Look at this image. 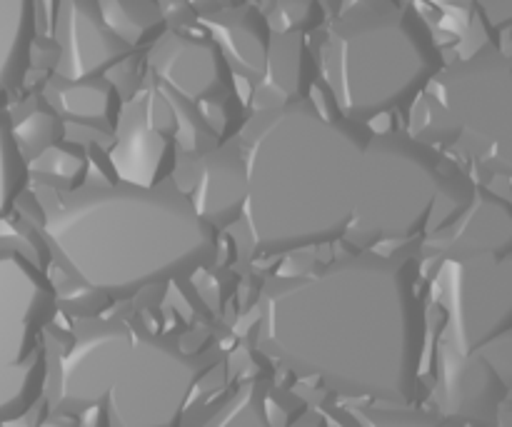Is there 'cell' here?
Masks as SVG:
<instances>
[{
  "label": "cell",
  "mask_w": 512,
  "mask_h": 427,
  "mask_svg": "<svg viewBox=\"0 0 512 427\" xmlns=\"http://www.w3.org/2000/svg\"><path fill=\"white\" fill-rule=\"evenodd\" d=\"M235 148L245 195L228 233L250 260L430 235L453 223L475 193L458 163L408 133H370L305 98L258 110Z\"/></svg>",
  "instance_id": "6da1fadb"
},
{
  "label": "cell",
  "mask_w": 512,
  "mask_h": 427,
  "mask_svg": "<svg viewBox=\"0 0 512 427\" xmlns=\"http://www.w3.org/2000/svg\"><path fill=\"white\" fill-rule=\"evenodd\" d=\"M415 278L413 255L360 250L268 280L255 350L345 403H415L428 350V313Z\"/></svg>",
  "instance_id": "7a4b0ae2"
},
{
  "label": "cell",
  "mask_w": 512,
  "mask_h": 427,
  "mask_svg": "<svg viewBox=\"0 0 512 427\" xmlns=\"http://www.w3.org/2000/svg\"><path fill=\"white\" fill-rule=\"evenodd\" d=\"M40 238L68 278L113 300L195 273L218 250V230L175 183L73 188L45 205Z\"/></svg>",
  "instance_id": "3957f363"
},
{
  "label": "cell",
  "mask_w": 512,
  "mask_h": 427,
  "mask_svg": "<svg viewBox=\"0 0 512 427\" xmlns=\"http://www.w3.org/2000/svg\"><path fill=\"white\" fill-rule=\"evenodd\" d=\"M210 358L125 318L45 333V413L105 427H180Z\"/></svg>",
  "instance_id": "277c9868"
},
{
  "label": "cell",
  "mask_w": 512,
  "mask_h": 427,
  "mask_svg": "<svg viewBox=\"0 0 512 427\" xmlns=\"http://www.w3.org/2000/svg\"><path fill=\"white\" fill-rule=\"evenodd\" d=\"M440 68L428 23L398 0H343L318 50L325 90L350 123L413 103Z\"/></svg>",
  "instance_id": "5b68a950"
},
{
  "label": "cell",
  "mask_w": 512,
  "mask_h": 427,
  "mask_svg": "<svg viewBox=\"0 0 512 427\" xmlns=\"http://www.w3.org/2000/svg\"><path fill=\"white\" fill-rule=\"evenodd\" d=\"M408 135L433 150H458L475 168L508 178L512 168L510 55L485 45L443 65L413 100Z\"/></svg>",
  "instance_id": "8992f818"
},
{
  "label": "cell",
  "mask_w": 512,
  "mask_h": 427,
  "mask_svg": "<svg viewBox=\"0 0 512 427\" xmlns=\"http://www.w3.org/2000/svg\"><path fill=\"white\" fill-rule=\"evenodd\" d=\"M55 288L20 253H0V425L33 413L45 385Z\"/></svg>",
  "instance_id": "52a82bcc"
},
{
  "label": "cell",
  "mask_w": 512,
  "mask_h": 427,
  "mask_svg": "<svg viewBox=\"0 0 512 427\" xmlns=\"http://www.w3.org/2000/svg\"><path fill=\"white\" fill-rule=\"evenodd\" d=\"M440 260L435 283L445 313L440 345L473 353L512 335V253Z\"/></svg>",
  "instance_id": "ba28073f"
},
{
  "label": "cell",
  "mask_w": 512,
  "mask_h": 427,
  "mask_svg": "<svg viewBox=\"0 0 512 427\" xmlns=\"http://www.w3.org/2000/svg\"><path fill=\"white\" fill-rule=\"evenodd\" d=\"M435 413L443 420H463L498 427L500 408L512 388V335L473 353H458L438 343Z\"/></svg>",
  "instance_id": "9c48e42d"
},
{
  "label": "cell",
  "mask_w": 512,
  "mask_h": 427,
  "mask_svg": "<svg viewBox=\"0 0 512 427\" xmlns=\"http://www.w3.org/2000/svg\"><path fill=\"white\" fill-rule=\"evenodd\" d=\"M53 38L58 43L53 78L65 83L105 75L133 53L105 28L95 0H58Z\"/></svg>",
  "instance_id": "30bf717a"
},
{
  "label": "cell",
  "mask_w": 512,
  "mask_h": 427,
  "mask_svg": "<svg viewBox=\"0 0 512 427\" xmlns=\"http://www.w3.org/2000/svg\"><path fill=\"white\" fill-rule=\"evenodd\" d=\"M148 78L158 88L198 105L210 95L228 93L230 68L210 40L165 30L148 50Z\"/></svg>",
  "instance_id": "8fae6325"
},
{
  "label": "cell",
  "mask_w": 512,
  "mask_h": 427,
  "mask_svg": "<svg viewBox=\"0 0 512 427\" xmlns=\"http://www.w3.org/2000/svg\"><path fill=\"white\" fill-rule=\"evenodd\" d=\"M425 255L463 258L480 253H512V208L505 195L475 183L468 208L445 228L425 235Z\"/></svg>",
  "instance_id": "7c38bea8"
},
{
  "label": "cell",
  "mask_w": 512,
  "mask_h": 427,
  "mask_svg": "<svg viewBox=\"0 0 512 427\" xmlns=\"http://www.w3.org/2000/svg\"><path fill=\"white\" fill-rule=\"evenodd\" d=\"M190 175L188 185H178L188 200L193 203L195 213L213 225L215 230H228L238 220L243 208L245 180L243 163L235 145H218L210 153L195 155L185 168Z\"/></svg>",
  "instance_id": "4fadbf2b"
},
{
  "label": "cell",
  "mask_w": 512,
  "mask_h": 427,
  "mask_svg": "<svg viewBox=\"0 0 512 427\" xmlns=\"http://www.w3.org/2000/svg\"><path fill=\"white\" fill-rule=\"evenodd\" d=\"M203 427H330V420L273 380L255 378L240 383Z\"/></svg>",
  "instance_id": "5bb4252c"
},
{
  "label": "cell",
  "mask_w": 512,
  "mask_h": 427,
  "mask_svg": "<svg viewBox=\"0 0 512 427\" xmlns=\"http://www.w3.org/2000/svg\"><path fill=\"white\" fill-rule=\"evenodd\" d=\"M198 18L210 33V43L218 48L230 70H238L250 78H258L263 73L273 35L260 10L233 5V8L213 10Z\"/></svg>",
  "instance_id": "9a60e30c"
},
{
  "label": "cell",
  "mask_w": 512,
  "mask_h": 427,
  "mask_svg": "<svg viewBox=\"0 0 512 427\" xmlns=\"http://www.w3.org/2000/svg\"><path fill=\"white\" fill-rule=\"evenodd\" d=\"M115 130H118V145L113 150V160L120 173L133 175V180H125V183L155 185V175L168 160L173 140L150 130L133 103L118 115Z\"/></svg>",
  "instance_id": "2e32d148"
},
{
  "label": "cell",
  "mask_w": 512,
  "mask_h": 427,
  "mask_svg": "<svg viewBox=\"0 0 512 427\" xmlns=\"http://www.w3.org/2000/svg\"><path fill=\"white\" fill-rule=\"evenodd\" d=\"M43 93V103L60 118H73L78 123L110 125L113 130L118 125V90H115V85L105 75L75 80V83L50 78Z\"/></svg>",
  "instance_id": "e0dca14e"
},
{
  "label": "cell",
  "mask_w": 512,
  "mask_h": 427,
  "mask_svg": "<svg viewBox=\"0 0 512 427\" xmlns=\"http://www.w3.org/2000/svg\"><path fill=\"white\" fill-rule=\"evenodd\" d=\"M303 90V35H273L263 73L255 80L258 110L300 100Z\"/></svg>",
  "instance_id": "ac0fdd59"
},
{
  "label": "cell",
  "mask_w": 512,
  "mask_h": 427,
  "mask_svg": "<svg viewBox=\"0 0 512 427\" xmlns=\"http://www.w3.org/2000/svg\"><path fill=\"white\" fill-rule=\"evenodd\" d=\"M35 30V0H0V88L23 83Z\"/></svg>",
  "instance_id": "d6986e66"
},
{
  "label": "cell",
  "mask_w": 512,
  "mask_h": 427,
  "mask_svg": "<svg viewBox=\"0 0 512 427\" xmlns=\"http://www.w3.org/2000/svg\"><path fill=\"white\" fill-rule=\"evenodd\" d=\"M105 28L130 50L150 45L168 30L158 0H95Z\"/></svg>",
  "instance_id": "ffe728a7"
},
{
  "label": "cell",
  "mask_w": 512,
  "mask_h": 427,
  "mask_svg": "<svg viewBox=\"0 0 512 427\" xmlns=\"http://www.w3.org/2000/svg\"><path fill=\"white\" fill-rule=\"evenodd\" d=\"M10 133H13L15 145L23 153V158H38L40 153L63 140L65 125L60 115H55L45 103H40L23 110L20 118L10 123Z\"/></svg>",
  "instance_id": "44dd1931"
},
{
  "label": "cell",
  "mask_w": 512,
  "mask_h": 427,
  "mask_svg": "<svg viewBox=\"0 0 512 427\" xmlns=\"http://www.w3.org/2000/svg\"><path fill=\"white\" fill-rule=\"evenodd\" d=\"M345 410L358 427H443V418L430 410L410 405L348 403Z\"/></svg>",
  "instance_id": "7402d4cb"
},
{
  "label": "cell",
  "mask_w": 512,
  "mask_h": 427,
  "mask_svg": "<svg viewBox=\"0 0 512 427\" xmlns=\"http://www.w3.org/2000/svg\"><path fill=\"white\" fill-rule=\"evenodd\" d=\"M28 183V163L15 145L8 120L0 118V218L10 213Z\"/></svg>",
  "instance_id": "603a6c76"
},
{
  "label": "cell",
  "mask_w": 512,
  "mask_h": 427,
  "mask_svg": "<svg viewBox=\"0 0 512 427\" xmlns=\"http://www.w3.org/2000/svg\"><path fill=\"white\" fill-rule=\"evenodd\" d=\"M270 35H305L318 28L323 20V8L315 0H270L268 13L263 15Z\"/></svg>",
  "instance_id": "cb8c5ba5"
},
{
  "label": "cell",
  "mask_w": 512,
  "mask_h": 427,
  "mask_svg": "<svg viewBox=\"0 0 512 427\" xmlns=\"http://www.w3.org/2000/svg\"><path fill=\"white\" fill-rule=\"evenodd\" d=\"M85 168H88V163H85L83 155L70 148H63L60 143L40 153L38 158H33V165H30V170H35V173L48 175V178H55L58 183L65 185L75 183L85 173Z\"/></svg>",
  "instance_id": "d4e9b609"
},
{
  "label": "cell",
  "mask_w": 512,
  "mask_h": 427,
  "mask_svg": "<svg viewBox=\"0 0 512 427\" xmlns=\"http://www.w3.org/2000/svg\"><path fill=\"white\" fill-rule=\"evenodd\" d=\"M475 8H480V13L485 15L493 28H503L510 23L512 15V0H470Z\"/></svg>",
  "instance_id": "484cf974"
},
{
  "label": "cell",
  "mask_w": 512,
  "mask_h": 427,
  "mask_svg": "<svg viewBox=\"0 0 512 427\" xmlns=\"http://www.w3.org/2000/svg\"><path fill=\"white\" fill-rule=\"evenodd\" d=\"M0 427H80V423H75V420H70V418H60V415L45 413V418L38 420L35 425H28V420L20 418V420H13V423H5Z\"/></svg>",
  "instance_id": "4316f807"
},
{
  "label": "cell",
  "mask_w": 512,
  "mask_h": 427,
  "mask_svg": "<svg viewBox=\"0 0 512 427\" xmlns=\"http://www.w3.org/2000/svg\"><path fill=\"white\" fill-rule=\"evenodd\" d=\"M190 5V10L198 15L213 13V10H223V8H233V5H243L245 0H185Z\"/></svg>",
  "instance_id": "83f0119b"
},
{
  "label": "cell",
  "mask_w": 512,
  "mask_h": 427,
  "mask_svg": "<svg viewBox=\"0 0 512 427\" xmlns=\"http://www.w3.org/2000/svg\"><path fill=\"white\" fill-rule=\"evenodd\" d=\"M315 3H318L323 10H328V13H335V10L343 5V0H315Z\"/></svg>",
  "instance_id": "f1b7e54d"
}]
</instances>
